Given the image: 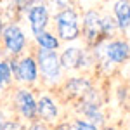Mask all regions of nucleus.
Wrapping results in <instances>:
<instances>
[{
    "label": "nucleus",
    "mask_w": 130,
    "mask_h": 130,
    "mask_svg": "<svg viewBox=\"0 0 130 130\" xmlns=\"http://www.w3.org/2000/svg\"><path fill=\"white\" fill-rule=\"evenodd\" d=\"M38 66H40L42 73L50 78V80H56L59 78V73H61V59L57 57L56 52L52 50H38Z\"/></svg>",
    "instance_id": "nucleus-2"
},
{
    "label": "nucleus",
    "mask_w": 130,
    "mask_h": 130,
    "mask_svg": "<svg viewBox=\"0 0 130 130\" xmlns=\"http://www.w3.org/2000/svg\"><path fill=\"white\" fill-rule=\"evenodd\" d=\"M115 28H116V23L111 19V18L101 19V30H102V35H109V33H113Z\"/></svg>",
    "instance_id": "nucleus-16"
},
{
    "label": "nucleus",
    "mask_w": 130,
    "mask_h": 130,
    "mask_svg": "<svg viewBox=\"0 0 130 130\" xmlns=\"http://www.w3.org/2000/svg\"><path fill=\"white\" fill-rule=\"evenodd\" d=\"M30 130H47V128H45L43 125H40V123H37V125H33Z\"/></svg>",
    "instance_id": "nucleus-20"
},
{
    "label": "nucleus",
    "mask_w": 130,
    "mask_h": 130,
    "mask_svg": "<svg viewBox=\"0 0 130 130\" xmlns=\"http://www.w3.org/2000/svg\"><path fill=\"white\" fill-rule=\"evenodd\" d=\"M83 33L87 37V42L95 45L99 43L101 37H102V30H101V18L97 16V12L89 10L83 18Z\"/></svg>",
    "instance_id": "nucleus-4"
},
{
    "label": "nucleus",
    "mask_w": 130,
    "mask_h": 130,
    "mask_svg": "<svg viewBox=\"0 0 130 130\" xmlns=\"http://www.w3.org/2000/svg\"><path fill=\"white\" fill-rule=\"evenodd\" d=\"M82 111H83V115L89 116L92 121H95V123H101V121H102V115L97 111V106H95V104H83Z\"/></svg>",
    "instance_id": "nucleus-14"
},
{
    "label": "nucleus",
    "mask_w": 130,
    "mask_h": 130,
    "mask_svg": "<svg viewBox=\"0 0 130 130\" xmlns=\"http://www.w3.org/2000/svg\"><path fill=\"white\" fill-rule=\"evenodd\" d=\"M61 59V66L64 68H78L82 66V59H83V54H82L80 49L76 47H68V49L62 52V56L59 57Z\"/></svg>",
    "instance_id": "nucleus-9"
},
{
    "label": "nucleus",
    "mask_w": 130,
    "mask_h": 130,
    "mask_svg": "<svg viewBox=\"0 0 130 130\" xmlns=\"http://www.w3.org/2000/svg\"><path fill=\"white\" fill-rule=\"evenodd\" d=\"M66 89L73 92V94H83L85 90L90 89L89 82L87 80H82V78H73V80L68 82V85H66Z\"/></svg>",
    "instance_id": "nucleus-13"
},
{
    "label": "nucleus",
    "mask_w": 130,
    "mask_h": 130,
    "mask_svg": "<svg viewBox=\"0 0 130 130\" xmlns=\"http://www.w3.org/2000/svg\"><path fill=\"white\" fill-rule=\"evenodd\" d=\"M18 78L23 82H33L37 80V62L31 57H24V59L18 62Z\"/></svg>",
    "instance_id": "nucleus-8"
},
{
    "label": "nucleus",
    "mask_w": 130,
    "mask_h": 130,
    "mask_svg": "<svg viewBox=\"0 0 130 130\" xmlns=\"http://www.w3.org/2000/svg\"><path fill=\"white\" fill-rule=\"evenodd\" d=\"M4 43H5V47L10 54H19L24 49L26 38H24V33L21 31L19 26L10 24L4 30Z\"/></svg>",
    "instance_id": "nucleus-3"
},
{
    "label": "nucleus",
    "mask_w": 130,
    "mask_h": 130,
    "mask_svg": "<svg viewBox=\"0 0 130 130\" xmlns=\"http://www.w3.org/2000/svg\"><path fill=\"white\" fill-rule=\"evenodd\" d=\"M0 26H2V23H0Z\"/></svg>",
    "instance_id": "nucleus-22"
},
{
    "label": "nucleus",
    "mask_w": 130,
    "mask_h": 130,
    "mask_svg": "<svg viewBox=\"0 0 130 130\" xmlns=\"http://www.w3.org/2000/svg\"><path fill=\"white\" fill-rule=\"evenodd\" d=\"M30 24H31V31L35 35H38L45 30L47 23H49V12L45 5H33L30 9Z\"/></svg>",
    "instance_id": "nucleus-6"
},
{
    "label": "nucleus",
    "mask_w": 130,
    "mask_h": 130,
    "mask_svg": "<svg viewBox=\"0 0 130 130\" xmlns=\"http://www.w3.org/2000/svg\"><path fill=\"white\" fill-rule=\"evenodd\" d=\"M75 128H76V130H97V128H95V125H92V123H89V121H83V120L76 121Z\"/></svg>",
    "instance_id": "nucleus-17"
},
{
    "label": "nucleus",
    "mask_w": 130,
    "mask_h": 130,
    "mask_svg": "<svg viewBox=\"0 0 130 130\" xmlns=\"http://www.w3.org/2000/svg\"><path fill=\"white\" fill-rule=\"evenodd\" d=\"M37 42L42 49H47V50H56L59 47V40L52 35V33H47V31H42L37 35Z\"/></svg>",
    "instance_id": "nucleus-12"
},
{
    "label": "nucleus",
    "mask_w": 130,
    "mask_h": 130,
    "mask_svg": "<svg viewBox=\"0 0 130 130\" xmlns=\"http://www.w3.org/2000/svg\"><path fill=\"white\" fill-rule=\"evenodd\" d=\"M10 82V66L7 62H0V87Z\"/></svg>",
    "instance_id": "nucleus-15"
},
{
    "label": "nucleus",
    "mask_w": 130,
    "mask_h": 130,
    "mask_svg": "<svg viewBox=\"0 0 130 130\" xmlns=\"http://www.w3.org/2000/svg\"><path fill=\"white\" fill-rule=\"evenodd\" d=\"M56 24H57V33L62 40H75L80 35V26H78V16L73 9H64L56 16Z\"/></svg>",
    "instance_id": "nucleus-1"
},
{
    "label": "nucleus",
    "mask_w": 130,
    "mask_h": 130,
    "mask_svg": "<svg viewBox=\"0 0 130 130\" xmlns=\"http://www.w3.org/2000/svg\"><path fill=\"white\" fill-rule=\"evenodd\" d=\"M106 56L113 62H125L130 57V45L123 40H115L106 45Z\"/></svg>",
    "instance_id": "nucleus-5"
},
{
    "label": "nucleus",
    "mask_w": 130,
    "mask_h": 130,
    "mask_svg": "<svg viewBox=\"0 0 130 130\" xmlns=\"http://www.w3.org/2000/svg\"><path fill=\"white\" fill-rule=\"evenodd\" d=\"M57 130H73V128H71L70 123H62V125H59V127H57Z\"/></svg>",
    "instance_id": "nucleus-19"
},
{
    "label": "nucleus",
    "mask_w": 130,
    "mask_h": 130,
    "mask_svg": "<svg viewBox=\"0 0 130 130\" xmlns=\"http://www.w3.org/2000/svg\"><path fill=\"white\" fill-rule=\"evenodd\" d=\"M16 102H18V108H19L21 115L24 118H35L37 116V102L33 99L31 92L19 90L18 95H16Z\"/></svg>",
    "instance_id": "nucleus-7"
},
{
    "label": "nucleus",
    "mask_w": 130,
    "mask_h": 130,
    "mask_svg": "<svg viewBox=\"0 0 130 130\" xmlns=\"http://www.w3.org/2000/svg\"><path fill=\"white\" fill-rule=\"evenodd\" d=\"M115 14H116V24L121 30L130 26V2L128 0H118L115 4Z\"/></svg>",
    "instance_id": "nucleus-10"
},
{
    "label": "nucleus",
    "mask_w": 130,
    "mask_h": 130,
    "mask_svg": "<svg viewBox=\"0 0 130 130\" xmlns=\"http://www.w3.org/2000/svg\"><path fill=\"white\" fill-rule=\"evenodd\" d=\"M4 130H23V127L18 121H7V123H4Z\"/></svg>",
    "instance_id": "nucleus-18"
},
{
    "label": "nucleus",
    "mask_w": 130,
    "mask_h": 130,
    "mask_svg": "<svg viewBox=\"0 0 130 130\" xmlns=\"http://www.w3.org/2000/svg\"><path fill=\"white\" fill-rule=\"evenodd\" d=\"M0 130H4V121H2V115H0Z\"/></svg>",
    "instance_id": "nucleus-21"
},
{
    "label": "nucleus",
    "mask_w": 130,
    "mask_h": 130,
    "mask_svg": "<svg viewBox=\"0 0 130 130\" xmlns=\"http://www.w3.org/2000/svg\"><path fill=\"white\" fill-rule=\"evenodd\" d=\"M37 113L40 115L43 120H54L57 116V106L54 104V101L47 97V95H42L40 101L37 102Z\"/></svg>",
    "instance_id": "nucleus-11"
}]
</instances>
